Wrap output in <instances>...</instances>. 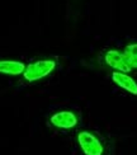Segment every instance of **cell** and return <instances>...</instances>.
Returning a JSON list of instances; mask_svg holds the SVG:
<instances>
[{
	"label": "cell",
	"mask_w": 137,
	"mask_h": 155,
	"mask_svg": "<svg viewBox=\"0 0 137 155\" xmlns=\"http://www.w3.org/2000/svg\"><path fill=\"white\" fill-rule=\"evenodd\" d=\"M55 69H56V62L54 60H50V59L38 60L27 65L23 73V78L25 81L34 83L50 75Z\"/></svg>",
	"instance_id": "6da1fadb"
},
{
	"label": "cell",
	"mask_w": 137,
	"mask_h": 155,
	"mask_svg": "<svg viewBox=\"0 0 137 155\" xmlns=\"http://www.w3.org/2000/svg\"><path fill=\"white\" fill-rule=\"evenodd\" d=\"M77 143L84 155H103L104 153L100 140L89 131H81L77 134Z\"/></svg>",
	"instance_id": "7a4b0ae2"
},
{
	"label": "cell",
	"mask_w": 137,
	"mask_h": 155,
	"mask_svg": "<svg viewBox=\"0 0 137 155\" xmlns=\"http://www.w3.org/2000/svg\"><path fill=\"white\" fill-rule=\"evenodd\" d=\"M104 61H106V64L109 68L117 70V71L129 73L132 70L131 66L127 64L123 52H119V51H117V50L107 51V54L104 55Z\"/></svg>",
	"instance_id": "3957f363"
},
{
	"label": "cell",
	"mask_w": 137,
	"mask_h": 155,
	"mask_svg": "<svg viewBox=\"0 0 137 155\" xmlns=\"http://www.w3.org/2000/svg\"><path fill=\"white\" fill-rule=\"evenodd\" d=\"M50 122L61 130H70L77 125V117L70 111H60L51 116Z\"/></svg>",
	"instance_id": "277c9868"
},
{
	"label": "cell",
	"mask_w": 137,
	"mask_h": 155,
	"mask_svg": "<svg viewBox=\"0 0 137 155\" xmlns=\"http://www.w3.org/2000/svg\"><path fill=\"white\" fill-rule=\"evenodd\" d=\"M112 80L116 85H118L123 90H126L129 94L137 95V83L133 78H131L127 73L114 71L112 74Z\"/></svg>",
	"instance_id": "5b68a950"
},
{
	"label": "cell",
	"mask_w": 137,
	"mask_h": 155,
	"mask_svg": "<svg viewBox=\"0 0 137 155\" xmlns=\"http://www.w3.org/2000/svg\"><path fill=\"white\" fill-rule=\"evenodd\" d=\"M25 66L22 61L17 60H0V74L5 75H22L25 70Z\"/></svg>",
	"instance_id": "8992f818"
},
{
	"label": "cell",
	"mask_w": 137,
	"mask_h": 155,
	"mask_svg": "<svg viewBox=\"0 0 137 155\" xmlns=\"http://www.w3.org/2000/svg\"><path fill=\"white\" fill-rule=\"evenodd\" d=\"M125 59L131 69H137V43H129L123 51Z\"/></svg>",
	"instance_id": "52a82bcc"
}]
</instances>
